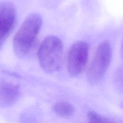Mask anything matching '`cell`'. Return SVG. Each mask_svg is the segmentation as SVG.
<instances>
[{
    "label": "cell",
    "instance_id": "1",
    "mask_svg": "<svg viewBox=\"0 0 123 123\" xmlns=\"http://www.w3.org/2000/svg\"><path fill=\"white\" fill-rule=\"evenodd\" d=\"M42 25V19L39 14L33 13L26 17L13 39V49L17 57L22 58L28 53Z\"/></svg>",
    "mask_w": 123,
    "mask_h": 123
},
{
    "label": "cell",
    "instance_id": "8",
    "mask_svg": "<svg viewBox=\"0 0 123 123\" xmlns=\"http://www.w3.org/2000/svg\"><path fill=\"white\" fill-rule=\"evenodd\" d=\"M115 83L118 88L123 92V65L120 66L116 72Z\"/></svg>",
    "mask_w": 123,
    "mask_h": 123
},
{
    "label": "cell",
    "instance_id": "5",
    "mask_svg": "<svg viewBox=\"0 0 123 123\" xmlns=\"http://www.w3.org/2000/svg\"><path fill=\"white\" fill-rule=\"evenodd\" d=\"M16 19V12L14 5L8 1H0V45L12 31Z\"/></svg>",
    "mask_w": 123,
    "mask_h": 123
},
{
    "label": "cell",
    "instance_id": "3",
    "mask_svg": "<svg viewBox=\"0 0 123 123\" xmlns=\"http://www.w3.org/2000/svg\"><path fill=\"white\" fill-rule=\"evenodd\" d=\"M111 56V48L109 42H102L98 45L86 71V78L89 84L96 85L102 79L109 67Z\"/></svg>",
    "mask_w": 123,
    "mask_h": 123
},
{
    "label": "cell",
    "instance_id": "10",
    "mask_svg": "<svg viewBox=\"0 0 123 123\" xmlns=\"http://www.w3.org/2000/svg\"><path fill=\"white\" fill-rule=\"evenodd\" d=\"M121 56L123 61V39L121 45Z\"/></svg>",
    "mask_w": 123,
    "mask_h": 123
},
{
    "label": "cell",
    "instance_id": "4",
    "mask_svg": "<svg viewBox=\"0 0 123 123\" xmlns=\"http://www.w3.org/2000/svg\"><path fill=\"white\" fill-rule=\"evenodd\" d=\"M89 46L83 41L74 43L67 54V68L70 76L76 77L83 71L88 61Z\"/></svg>",
    "mask_w": 123,
    "mask_h": 123
},
{
    "label": "cell",
    "instance_id": "11",
    "mask_svg": "<svg viewBox=\"0 0 123 123\" xmlns=\"http://www.w3.org/2000/svg\"><path fill=\"white\" fill-rule=\"evenodd\" d=\"M89 123H90V122H89Z\"/></svg>",
    "mask_w": 123,
    "mask_h": 123
},
{
    "label": "cell",
    "instance_id": "7",
    "mask_svg": "<svg viewBox=\"0 0 123 123\" xmlns=\"http://www.w3.org/2000/svg\"><path fill=\"white\" fill-rule=\"evenodd\" d=\"M53 110L56 114L63 117H70L74 112V106L65 101L56 103L53 107Z\"/></svg>",
    "mask_w": 123,
    "mask_h": 123
},
{
    "label": "cell",
    "instance_id": "9",
    "mask_svg": "<svg viewBox=\"0 0 123 123\" xmlns=\"http://www.w3.org/2000/svg\"><path fill=\"white\" fill-rule=\"evenodd\" d=\"M87 116L90 123H106V121L100 115L94 111H90L88 113Z\"/></svg>",
    "mask_w": 123,
    "mask_h": 123
},
{
    "label": "cell",
    "instance_id": "2",
    "mask_svg": "<svg viewBox=\"0 0 123 123\" xmlns=\"http://www.w3.org/2000/svg\"><path fill=\"white\" fill-rule=\"evenodd\" d=\"M62 40L54 36L47 37L41 43L37 56L41 69L47 73H53L61 68L63 55Z\"/></svg>",
    "mask_w": 123,
    "mask_h": 123
},
{
    "label": "cell",
    "instance_id": "6",
    "mask_svg": "<svg viewBox=\"0 0 123 123\" xmlns=\"http://www.w3.org/2000/svg\"><path fill=\"white\" fill-rule=\"evenodd\" d=\"M20 94L17 85L7 82L1 83L0 84V107L12 106L18 99Z\"/></svg>",
    "mask_w": 123,
    "mask_h": 123
}]
</instances>
